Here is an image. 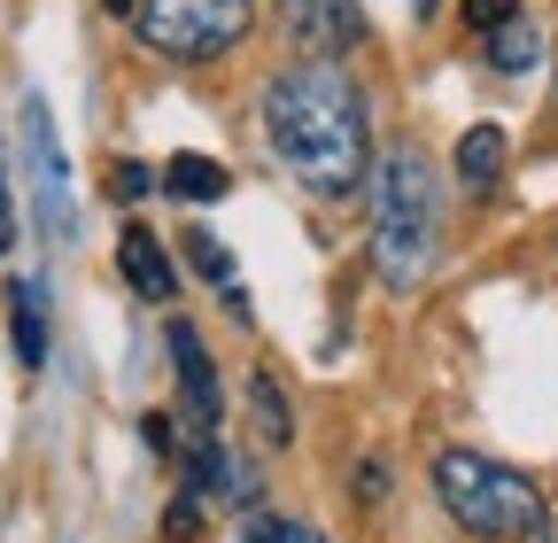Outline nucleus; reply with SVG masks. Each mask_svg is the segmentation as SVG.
<instances>
[{
	"instance_id": "5701e85b",
	"label": "nucleus",
	"mask_w": 558,
	"mask_h": 543,
	"mask_svg": "<svg viewBox=\"0 0 558 543\" xmlns=\"http://www.w3.org/2000/svg\"><path fill=\"white\" fill-rule=\"evenodd\" d=\"M550 543H558V535H550Z\"/></svg>"
},
{
	"instance_id": "9b49d317",
	"label": "nucleus",
	"mask_w": 558,
	"mask_h": 543,
	"mask_svg": "<svg viewBox=\"0 0 558 543\" xmlns=\"http://www.w3.org/2000/svg\"><path fill=\"white\" fill-rule=\"evenodd\" d=\"M9 318H16V358L39 373L47 365V295L32 280H9Z\"/></svg>"
},
{
	"instance_id": "423d86ee",
	"label": "nucleus",
	"mask_w": 558,
	"mask_h": 543,
	"mask_svg": "<svg viewBox=\"0 0 558 543\" xmlns=\"http://www.w3.org/2000/svg\"><path fill=\"white\" fill-rule=\"evenodd\" d=\"M279 24L295 32V47H311L318 62L349 55L365 39V16H357V0H279Z\"/></svg>"
},
{
	"instance_id": "20e7f679",
	"label": "nucleus",
	"mask_w": 558,
	"mask_h": 543,
	"mask_svg": "<svg viewBox=\"0 0 558 543\" xmlns=\"http://www.w3.org/2000/svg\"><path fill=\"white\" fill-rule=\"evenodd\" d=\"M248 24H256V0H140L132 9L140 47L163 62H218L248 39Z\"/></svg>"
},
{
	"instance_id": "9d476101",
	"label": "nucleus",
	"mask_w": 558,
	"mask_h": 543,
	"mask_svg": "<svg viewBox=\"0 0 558 543\" xmlns=\"http://www.w3.org/2000/svg\"><path fill=\"white\" fill-rule=\"evenodd\" d=\"M248 420H256V443L264 450H288L295 443V412H288V396H279L271 373H248Z\"/></svg>"
},
{
	"instance_id": "f8f14e48",
	"label": "nucleus",
	"mask_w": 558,
	"mask_h": 543,
	"mask_svg": "<svg viewBox=\"0 0 558 543\" xmlns=\"http://www.w3.org/2000/svg\"><path fill=\"white\" fill-rule=\"evenodd\" d=\"M163 194H179V202H218V194H233V179H226V164H209V156H171V164H163Z\"/></svg>"
},
{
	"instance_id": "2eb2a0df",
	"label": "nucleus",
	"mask_w": 558,
	"mask_h": 543,
	"mask_svg": "<svg viewBox=\"0 0 558 543\" xmlns=\"http://www.w3.org/2000/svg\"><path fill=\"white\" fill-rule=\"evenodd\" d=\"M186 256H194V272H202L209 288H233V249H226V241L194 233V241H186Z\"/></svg>"
},
{
	"instance_id": "4be33fe9",
	"label": "nucleus",
	"mask_w": 558,
	"mask_h": 543,
	"mask_svg": "<svg viewBox=\"0 0 558 543\" xmlns=\"http://www.w3.org/2000/svg\"><path fill=\"white\" fill-rule=\"evenodd\" d=\"M427 9H435V0H418V16H427Z\"/></svg>"
},
{
	"instance_id": "f03ea898",
	"label": "nucleus",
	"mask_w": 558,
	"mask_h": 543,
	"mask_svg": "<svg viewBox=\"0 0 558 543\" xmlns=\"http://www.w3.org/2000/svg\"><path fill=\"white\" fill-rule=\"evenodd\" d=\"M442 256V194L418 148H388L373 171V280L388 295H418Z\"/></svg>"
},
{
	"instance_id": "aec40b11",
	"label": "nucleus",
	"mask_w": 558,
	"mask_h": 543,
	"mask_svg": "<svg viewBox=\"0 0 558 543\" xmlns=\"http://www.w3.org/2000/svg\"><path fill=\"white\" fill-rule=\"evenodd\" d=\"M140 435H148V450H163V458L179 450V435H171V420H140Z\"/></svg>"
},
{
	"instance_id": "f3484780",
	"label": "nucleus",
	"mask_w": 558,
	"mask_h": 543,
	"mask_svg": "<svg viewBox=\"0 0 558 543\" xmlns=\"http://www.w3.org/2000/svg\"><path fill=\"white\" fill-rule=\"evenodd\" d=\"M520 16V0H465V24L488 39V32H497V24H512Z\"/></svg>"
},
{
	"instance_id": "1a4fd4ad",
	"label": "nucleus",
	"mask_w": 558,
	"mask_h": 543,
	"mask_svg": "<svg viewBox=\"0 0 558 543\" xmlns=\"http://www.w3.org/2000/svg\"><path fill=\"white\" fill-rule=\"evenodd\" d=\"M505 156H512L505 124H473L465 141H458V186H465V194H497V179H505Z\"/></svg>"
},
{
	"instance_id": "dca6fc26",
	"label": "nucleus",
	"mask_w": 558,
	"mask_h": 543,
	"mask_svg": "<svg viewBox=\"0 0 558 543\" xmlns=\"http://www.w3.org/2000/svg\"><path fill=\"white\" fill-rule=\"evenodd\" d=\"M109 186H117V202H148V194L163 186V171H148V164H117Z\"/></svg>"
},
{
	"instance_id": "0eeeda50",
	"label": "nucleus",
	"mask_w": 558,
	"mask_h": 543,
	"mask_svg": "<svg viewBox=\"0 0 558 543\" xmlns=\"http://www.w3.org/2000/svg\"><path fill=\"white\" fill-rule=\"evenodd\" d=\"M171 365H179V396H186L194 427H202V435H218V420H226V388H218V365H209L202 334H194L186 318H171Z\"/></svg>"
},
{
	"instance_id": "7ed1b4c3",
	"label": "nucleus",
	"mask_w": 558,
	"mask_h": 543,
	"mask_svg": "<svg viewBox=\"0 0 558 543\" xmlns=\"http://www.w3.org/2000/svg\"><path fill=\"white\" fill-rule=\"evenodd\" d=\"M435 497L450 505V520L481 543H527L543 528V490L520 466L481 458V450H442L435 458Z\"/></svg>"
},
{
	"instance_id": "f257e3e1",
	"label": "nucleus",
	"mask_w": 558,
	"mask_h": 543,
	"mask_svg": "<svg viewBox=\"0 0 558 543\" xmlns=\"http://www.w3.org/2000/svg\"><path fill=\"white\" fill-rule=\"evenodd\" d=\"M264 141L303 194L349 202L373 186V101L341 62H295L264 86Z\"/></svg>"
},
{
	"instance_id": "6e6552de",
	"label": "nucleus",
	"mask_w": 558,
	"mask_h": 543,
	"mask_svg": "<svg viewBox=\"0 0 558 543\" xmlns=\"http://www.w3.org/2000/svg\"><path fill=\"white\" fill-rule=\"evenodd\" d=\"M117 264H124V280H132L140 303H171V295H179V272H171V256H163V241H156L148 226H124Z\"/></svg>"
},
{
	"instance_id": "ddd939ff",
	"label": "nucleus",
	"mask_w": 558,
	"mask_h": 543,
	"mask_svg": "<svg viewBox=\"0 0 558 543\" xmlns=\"http://www.w3.org/2000/svg\"><path fill=\"white\" fill-rule=\"evenodd\" d=\"M535 55H543V32H535L527 16H512V24H497V32H488V62H497L505 79L535 71Z\"/></svg>"
},
{
	"instance_id": "39448f33",
	"label": "nucleus",
	"mask_w": 558,
	"mask_h": 543,
	"mask_svg": "<svg viewBox=\"0 0 558 543\" xmlns=\"http://www.w3.org/2000/svg\"><path fill=\"white\" fill-rule=\"evenodd\" d=\"M24 171H32V210H39V233L47 241H70L78 233V202H70V164H62V132L47 117L39 94H24Z\"/></svg>"
},
{
	"instance_id": "4468645a",
	"label": "nucleus",
	"mask_w": 558,
	"mask_h": 543,
	"mask_svg": "<svg viewBox=\"0 0 558 543\" xmlns=\"http://www.w3.org/2000/svg\"><path fill=\"white\" fill-rule=\"evenodd\" d=\"M241 543H326L311 520H288V512H248L241 520Z\"/></svg>"
},
{
	"instance_id": "a211bd4d",
	"label": "nucleus",
	"mask_w": 558,
	"mask_h": 543,
	"mask_svg": "<svg viewBox=\"0 0 558 543\" xmlns=\"http://www.w3.org/2000/svg\"><path fill=\"white\" fill-rule=\"evenodd\" d=\"M194 528H202V497L186 490V497H179V505L163 512V535H171V543H194Z\"/></svg>"
},
{
	"instance_id": "6ab92c4d",
	"label": "nucleus",
	"mask_w": 558,
	"mask_h": 543,
	"mask_svg": "<svg viewBox=\"0 0 558 543\" xmlns=\"http://www.w3.org/2000/svg\"><path fill=\"white\" fill-rule=\"evenodd\" d=\"M16 249V202H9V171H0V256Z\"/></svg>"
},
{
	"instance_id": "412c9836",
	"label": "nucleus",
	"mask_w": 558,
	"mask_h": 543,
	"mask_svg": "<svg viewBox=\"0 0 558 543\" xmlns=\"http://www.w3.org/2000/svg\"><path fill=\"white\" fill-rule=\"evenodd\" d=\"M101 9H109V16H132V9H140V0H101Z\"/></svg>"
}]
</instances>
